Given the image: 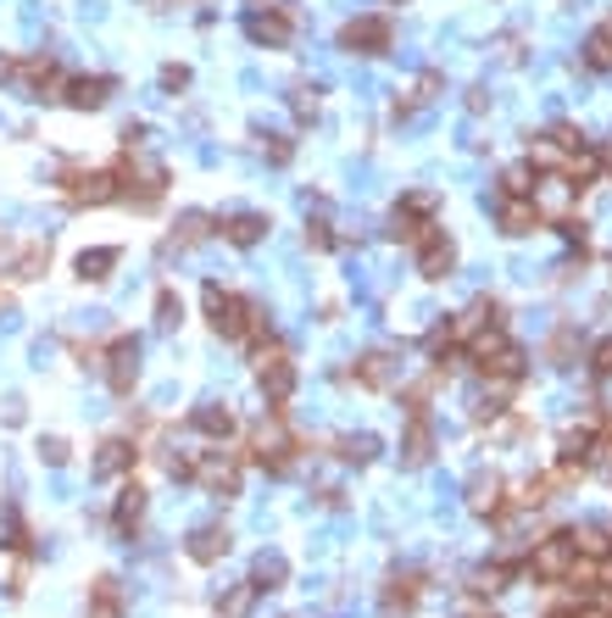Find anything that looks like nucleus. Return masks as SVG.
<instances>
[{
	"instance_id": "obj_21",
	"label": "nucleus",
	"mask_w": 612,
	"mask_h": 618,
	"mask_svg": "<svg viewBox=\"0 0 612 618\" xmlns=\"http://www.w3.org/2000/svg\"><path fill=\"white\" fill-rule=\"evenodd\" d=\"M118 96V79H107V73H90V79H68V107L73 112H101L107 101Z\"/></svg>"
},
{
	"instance_id": "obj_51",
	"label": "nucleus",
	"mask_w": 612,
	"mask_h": 618,
	"mask_svg": "<svg viewBox=\"0 0 612 618\" xmlns=\"http://www.w3.org/2000/svg\"><path fill=\"white\" fill-rule=\"evenodd\" d=\"M551 618H562V612H551Z\"/></svg>"
},
{
	"instance_id": "obj_24",
	"label": "nucleus",
	"mask_w": 612,
	"mask_h": 618,
	"mask_svg": "<svg viewBox=\"0 0 612 618\" xmlns=\"http://www.w3.org/2000/svg\"><path fill=\"white\" fill-rule=\"evenodd\" d=\"M268 218L262 212H229V218H218V235L234 246V251H251V246H262L268 240Z\"/></svg>"
},
{
	"instance_id": "obj_17",
	"label": "nucleus",
	"mask_w": 612,
	"mask_h": 618,
	"mask_svg": "<svg viewBox=\"0 0 612 618\" xmlns=\"http://www.w3.org/2000/svg\"><path fill=\"white\" fill-rule=\"evenodd\" d=\"M351 379H357L362 390H395V385H401V357H395V351H368V357H357Z\"/></svg>"
},
{
	"instance_id": "obj_26",
	"label": "nucleus",
	"mask_w": 612,
	"mask_h": 618,
	"mask_svg": "<svg viewBox=\"0 0 612 618\" xmlns=\"http://www.w3.org/2000/svg\"><path fill=\"white\" fill-rule=\"evenodd\" d=\"M506 507V479L501 474H473L468 479V512L473 518H501Z\"/></svg>"
},
{
	"instance_id": "obj_8",
	"label": "nucleus",
	"mask_w": 612,
	"mask_h": 618,
	"mask_svg": "<svg viewBox=\"0 0 612 618\" xmlns=\"http://www.w3.org/2000/svg\"><path fill=\"white\" fill-rule=\"evenodd\" d=\"M245 40L262 51H284L295 40V0H284V7H257L245 18Z\"/></svg>"
},
{
	"instance_id": "obj_5",
	"label": "nucleus",
	"mask_w": 612,
	"mask_h": 618,
	"mask_svg": "<svg viewBox=\"0 0 612 618\" xmlns=\"http://www.w3.org/2000/svg\"><path fill=\"white\" fill-rule=\"evenodd\" d=\"M573 540H568V529H556V535H545V540H534L529 546V557H523V574L534 579V585H562L568 579V568H573Z\"/></svg>"
},
{
	"instance_id": "obj_29",
	"label": "nucleus",
	"mask_w": 612,
	"mask_h": 618,
	"mask_svg": "<svg viewBox=\"0 0 612 618\" xmlns=\"http://www.w3.org/2000/svg\"><path fill=\"white\" fill-rule=\"evenodd\" d=\"M562 179L584 196L595 179H601V151H590V146H579V151H568V162H562Z\"/></svg>"
},
{
	"instance_id": "obj_41",
	"label": "nucleus",
	"mask_w": 612,
	"mask_h": 618,
	"mask_svg": "<svg viewBox=\"0 0 612 618\" xmlns=\"http://www.w3.org/2000/svg\"><path fill=\"white\" fill-rule=\"evenodd\" d=\"M307 246H312V251H334V246H340V240H334V223H329L323 212H318V218L307 212Z\"/></svg>"
},
{
	"instance_id": "obj_39",
	"label": "nucleus",
	"mask_w": 612,
	"mask_h": 618,
	"mask_svg": "<svg viewBox=\"0 0 612 618\" xmlns=\"http://www.w3.org/2000/svg\"><path fill=\"white\" fill-rule=\"evenodd\" d=\"M290 107H295L301 123H312L318 107H323V84H295V90H290Z\"/></svg>"
},
{
	"instance_id": "obj_3",
	"label": "nucleus",
	"mask_w": 612,
	"mask_h": 618,
	"mask_svg": "<svg viewBox=\"0 0 612 618\" xmlns=\"http://www.w3.org/2000/svg\"><path fill=\"white\" fill-rule=\"evenodd\" d=\"M57 190H62L68 207H112V201H118L112 168H90V162H62Z\"/></svg>"
},
{
	"instance_id": "obj_34",
	"label": "nucleus",
	"mask_w": 612,
	"mask_h": 618,
	"mask_svg": "<svg viewBox=\"0 0 612 618\" xmlns=\"http://www.w3.org/2000/svg\"><path fill=\"white\" fill-rule=\"evenodd\" d=\"M506 574H512V562H479V568L468 574V590L495 596V590H506Z\"/></svg>"
},
{
	"instance_id": "obj_9",
	"label": "nucleus",
	"mask_w": 612,
	"mask_h": 618,
	"mask_svg": "<svg viewBox=\"0 0 612 618\" xmlns=\"http://www.w3.org/2000/svg\"><path fill=\"white\" fill-rule=\"evenodd\" d=\"M390 46H395V29L384 12H362L340 29V51H351V57H384Z\"/></svg>"
},
{
	"instance_id": "obj_2",
	"label": "nucleus",
	"mask_w": 612,
	"mask_h": 618,
	"mask_svg": "<svg viewBox=\"0 0 612 618\" xmlns=\"http://www.w3.org/2000/svg\"><path fill=\"white\" fill-rule=\"evenodd\" d=\"M245 451H251V462H257V468H268V474L279 479V474H290V468H295L301 440H295V429L284 423V412L273 407V412L251 429V446H245Z\"/></svg>"
},
{
	"instance_id": "obj_11",
	"label": "nucleus",
	"mask_w": 612,
	"mask_h": 618,
	"mask_svg": "<svg viewBox=\"0 0 612 618\" xmlns=\"http://www.w3.org/2000/svg\"><path fill=\"white\" fill-rule=\"evenodd\" d=\"M423 590H429V574H418V568L390 574V579H384V596H379V618H412L418 601H423Z\"/></svg>"
},
{
	"instance_id": "obj_15",
	"label": "nucleus",
	"mask_w": 612,
	"mask_h": 618,
	"mask_svg": "<svg viewBox=\"0 0 612 618\" xmlns=\"http://www.w3.org/2000/svg\"><path fill=\"white\" fill-rule=\"evenodd\" d=\"M7 273H12L18 285L46 279V273H51V240H18V246H7Z\"/></svg>"
},
{
	"instance_id": "obj_37",
	"label": "nucleus",
	"mask_w": 612,
	"mask_h": 618,
	"mask_svg": "<svg viewBox=\"0 0 612 618\" xmlns=\"http://www.w3.org/2000/svg\"><path fill=\"white\" fill-rule=\"evenodd\" d=\"M579 62H584V73H612V40L595 29V34L584 40V57H579Z\"/></svg>"
},
{
	"instance_id": "obj_44",
	"label": "nucleus",
	"mask_w": 612,
	"mask_h": 618,
	"mask_svg": "<svg viewBox=\"0 0 612 618\" xmlns=\"http://www.w3.org/2000/svg\"><path fill=\"white\" fill-rule=\"evenodd\" d=\"M290 157H295V146H290L284 134H268V162H273V168H284Z\"/></svg>"
},
{
	"instance_id": "obj_48",
	"label": "nucleus",
	"mask_w": 612,
	"mask_h": 618,
	"mask_svg": "<svg viewBox=\"0 0 612 618\" xmlns=\"http://www.w3.org/2000/svg\"><path fill=\"white\" fill-rule=\"evenodd\" d=\"M140 7H151V12H173L179 0H140Z\"/></svg>"
},
{
	"instance_id": "obj_18",
	"label": "nucleus",
	"mask_w": 612,
	"mask_h": 618,
	"mask_svg": "<svg viewBox=\"0 0 612 618\" xmlns=\"http://www.w3.org/2000/svg\"><path fill=\"white\" fill-rule=\"evenodd\" d=\"M190 429L207 435V440H234V435H240V412H234L229 401H201V407L190 412Z\"/></svg>"
},
{
	"instance_id": "obj_23",
	"label": "nucleus",
	"mask_w": 612,
	"mask_h": 618,
	"mask_svg": "<svg viewBox=\"0 0 612 618\" xmlns=\"http://www.w3.org/2000/svg\"><path fill=\"white\" fill-rule=\"evenodd\" d=\"M495 229L501 235H534L540 229V212H534V201L529 196H495Z\"/></svg>"
},
{
	"instance_id": "obj_31",
	"label": "nucleus",
	"mask_w": 612,
	"mask_h": 618,
	"mask_svg": "<svg viewBox=\"0 0 612 618\" xmlns=\"http://www.w3.org/2000/svg\"><path fill=\"white\" fill-rule=\"evenodd\" d=\"M568 540H573V551L579 557H612V529H601V524H579V529H568Z\"/></svg>"
},
{
	"instance_id": "obj_35",
	"label": "nucleus",
	"mask_w": 612,
	"mask_h": 618,
	"mask_svg": "<svg viewBox=\"0 0 612 618\" xmlns=\"http://www.w3.org/2000/svg\"><path fill=\"white\" fill-rule=\"evenodd\" d=\"M7 551L34 557V529H29V518H23L18 507H7Z\"/></svg>"
},
{
	"instance_id": "obj_38",
	"label": "nucleus",
	"mask_w": 612,
	"mask_h": 618,
	"mask_svg": "<svg viewBox=\"0 0 612 618\" xmlns=\"http://www.w3.org/2000/svg\"><path fill=\"white\" fill-rule=\"evenodd\" d=\"M179 323H184V301L173 285H162L157 290V329H179Z\"/></svg>"
},
{
	"instance_id": "obj_27",
	"label": "nucleus",
	"mask_w": 612,
	"mask_h": 618,
	"mask_svg": "<svg viewBox=\"0 0 612 618\" xmlns=\"http://www.w3.org/2000/svg\"><path fill=\"white\" fill-rule=\"evenodd\" d=\"M129 612V596L112 574H96L90 579V596H84V618H123Z\"/></svg>"
},
{
	"instance_id": "obj_22",
	"label": "nucleus",
	"mask_w": 612,
	"mask_h": 618,
	"mask_svg": "<svg viewBox=\"0 0 612 618\" xmlns=\"http://www.w3.org/2000/svg\"><path fill=\"white\" fill-rule=\"evenodd\" d=\"M440 90H445V79H440L434 68H429V73H418V79H412V84H407V90L395 96V107H390V118H395V123H407V118H418V112H423V107H429V101H434Z\"/></svg>"
},
{
	"instance_id": "obj_20",
	"label": "nucleus",
	"mask_w": 612,
	"mask_h": 618,
	"mask_svg": "<svg viewBox=\"0 0 612 618\" xmlns=\"http://www.w3.org/2000/svg\"><path fill=\"white\" fill-rule=\"evenodd\" d=\"M229 546H234L229 524H201V529L184 540V557H190V562H201V568H212V562H223V557H229Z\"/></svg>"
},
{
	"instance_id": "obj_13",
	"label": "nucleus",
	"mask_w": 612,
	"mask_h": 618,
	"mask_svg": "<svg viewBox=\"0 0 612 618\" xmlns=\"http://www.w3.org/2000/svg\"><path fill=\"white\" fill-rule=\"evenodd\" d=\"M412 251H418V279L440 285V279H451V273H457V246H451V235H445V229H429Z\"/></svg>"
},
{
	"instance_id": "obj_10",
	"label": "nucleus",
	"mask_w": 612,
	"mask_h": 618,
	"mask_svg": "<svg viewBox=\"0 0 612 618\" xmlns=\"http://www.w3.org/2000/svg\"><path fill=\"white\" fill-rule=\"evenodd\" d=\"M101 379L112 396H134V385H140V340L134 335H118L101 351Z\"/></svg>"
},
{
	"instance_id": "obj_33",
	"label": "nucleus",
	"mask_w": 612,
	"mask_h": 618,
	"mask_svg": "<svg viewBox=\"0 0 612 618\" xmlns=\"http://www.w3.org/2000/svg\"><path fill=\"white\" fill-rule=\"evenodd\" d=\"M334 457L351 462V468H368V462L379 457V435H340V440H334Z\"/></svg>"
},
{
	"instance_id": "obj_40",
	"label": "nucleus",
	"mask_w": 612,
	"mask_h": 618,
	"mask_svg": "<svg viewBox=\"0 0 612 618\" xmlns=\"http://www.w3.org/2000/svg\"><path fill=\"white\" fill-rule=\"evenodd\" d=\"M534 179H540V173H534L529 162H518V168L501 173V190H495V196H534Z\"/></svg>"
},
{
	"instance_id": "obj_36",
	"label": "nucleus",
	"mask_w": 612,
	"mask_h": 618,
	"mask_svg": "<svg viewBox=\"0 0 612 618\" xmlns=\"http://www.w3.org/2000/svg\"><path fill=\"white\" fill-rule=\"evenodd\" d=\"M257 596H262V590H257L251 579H245V585H234V590H229V596L218 601V618H251V607H257Z\"/></svg>"
},
{
	"instance_id": "obj_1",
	"label": "nucleus",
	"mask_w": 612,
	"mask_h": 618,
	"mask_svg": "<svg viewBox=\"0 0 612 618\" xmlns=\"http://www.w3.org/2000/svg\"><path fill=\"white\" fill-rule=\"evenodd\" d=\"M201 307H207V323H212V335H223V340L257 346L262 335H273V329H268V312H262L251 296H240V290L207 285V290H201Z\"/></svg>"
},
{
	"instance_id": "obj_43",
	"label": "nucleus",
	"mask_w": 612,
	"mask_h": 618,
	"mask_svg": "<svg viewBox=\"0 0 612 618\" xmlns=\"http://www.w3.org/2000/svg\"><path fill=\"white\" fill-rule=\"evenodd\" d=\"M162 90H168V96H184V90H190V68H184V62H168V68H162Z\"/></svg>"
},
{
	"instance_id": "obj_32",
	"label": "nucleus",
	"mask_w": 612,
	"mask_h": 618,
	"mask_svg": "<svg viewBox=\"0 0 612 618\" xmlns=\"http://www.w3.org/2000/svg\"><path fill=\"white\" fill-rule=\"evenodd\" d=\"M118 257H123L118 246H96V251H84V257H79V279H84V285H101V279H112Z\"/></svg>"
},
{
	"instance_id": "obj_12",
	"label": "nucleus",
	"mask_w": 612,
	"mask_h": 618,
	"mask_svg": "<svg viewBox=\"0 0 612 618\" xmlns=\"http://www.w3.org/2000/svg\"><path fill=\"white\" fill-rule=\"evenodd\" d=\"M534 212H540V223H568L573 218V201H579V190L562 179V173H545V179H534Z\"/></svg>"
},
{
	"instance_id": "obj_4",
	"label": "nucleus",
	"mask_w": 612,
	"mask_h": 618,
	"mask_svg": "<svg viewBox=\"0 0 612 618\" xmlns=\"http://www.w3.org/2000/svg\"><path fill=\"white\" fill-rule=\"evenodd\" d=\"M434 207H440L434 190H407V196L395 201V212H390V240H395V246H418L429 229H440V223H434Z\"/></svg>"
},
{
	"instance_id": "obj_16",
	"label": "nucleus",
	"mask_w": 612,
	"mask_h": 618,
	"mask_svg": "<svg viewBox=\"0 0 612 618\" xmlns=\"http://www.w3.org/2000/svg\"><path fill=\"white\" fill-rule=\"evenodd\" d=\"M134 462H140V446H134L129 435H107V440L96 446V457H90L96 479H123V474H134Z\"/></svg>"
},
{
	"instance_id": "obj_49",
	"label": "nucleus",
	"mask_w": 612,
	"mask_h": 618,
	"mask_svg": "<svg viewBox=\"0 0 612 618\" xmlns=\"http://www.w3.org/2000/svg\"><path fill=\"white\" fill-rule=\"evenodd\" d=\"M601 173H612V140L601 146Z\"/></svg>"
},
{
	"instance_id": "obj_7",
	"label": "nucleus",
	"mask_w": 612,
	"mask_h": 618,
	"mask_svg": "<svg viewBox=\"0 0 612 618\" xmlns=\"http://www.w3.org/2000/svg\"><path fill=\"white\" fill-rule=\"evenodd\" d=\"M240 468H245V457L240 451H201V462H195V485L207 490V496H218V501H234L240 496Z\"/></svg>"
},
{
	"instance_id": "obj_25",
	"label": "nucleus",
	"mask_w": 612,
	"mask_h": 618,
	"mask_svg": "<svg viewBox=\"0 0 612 618\" xmlns=\"http://www.w3.org/2000/svg\"><path fill=\"white\" fill-rule=\"evenodd\" d=\"M295 379H301V373H295V362H290V357H273V362H262V368H257V390L268 396V407H284V401L295 396Z\"/></svg>"
},
{
	"instance_id": "obj_30",
	"label": "nucleus",
	"mask_w": 612,
	"mask_h": 618,
	"mask_svg": "<svg viewBox=\"0 0 612 618\" xmlns=\"http://www.w3.org/2000/svg\"><path fill=\"white\" fill-rule=\"evenodd\" d=\"M284 579H290L284 551H257V562H251V585H257V590H284Z\"/></svg>"
},
{
	"instance_id": "obj_19",
	"label": "nucleus",
	"mask_w": 612,
	"mask_h": 618,
	"mask_svg": "<svg viewBox=\"0 0 612 618\" xmlns=\"http://www.w3.org/2000/svg\"><path fill=\"white\" fill-rule=\"evenodd\" d=\"M146 507H151V496H146V485H123L118 490V501H112V529L123 535V540H134L140 535V524H146Z\"/></svg>"
},
{
	"instance_id": "obj_28",
	"label": "nucleus",
	"mask_w": 612,
	"mask_h": 618,
	"mask_svg": "<svg viewBox=\"0 0 612 618\" xmlns=\"http://www.w3.org/2000/svg\"><path fill=\"white\" fill-rule=\"evenodd\" d=\"M218 235V218L212 212H184L179 223H173V235H168V251H190V246H201V240H212Z\"/></svg>"
},
{
	"instance_id": "obj_6",
	"label": "nucleus",
	"mask_w": 612,
	"mask_h": 618,
	"mask_svg": "<svg viewBox=\"0 0 612 618\" xmlns=\"http://www.w3.org/2000/svg\"><path fill=\"white\" fill-rule=\"evenodd\" d=\"M12 84H18L29 101H62V96H68V73H62L57 57H18Z\"/></svg>"
},
{
	"instance_id": "obj_47",
	"label": "nucleus",
	"mask_w": 612,
	"mask_h": 618,
	"mask_svg": "<svg viewBox=\"0 0 612 618\" xmlns=\"http://www.w3.org/2000/svg\"><path fill=\"white\" fill-rule=\"evenodd\" d=\"M12 73H18V57H7V51H0V84H12Z\"/></svg>"
},
{
	"instance_id": "obj_45",
	"label": "nucleus",
	"mask_w": 612,
	"mask_h": 618,
	"mask_svg": "<svg viewBox=\"0 0 612 618\" xmlns=\"http://www.w3.org/2000/svg\"><path fill=\"white\" fill-rule=\"evenodd\" d=\"M590 368H595L601 379H612V340H601V346L590 351Z\"/></svg>"
},
{
	"instance_id": "obj_46",
	"label": "nucleus",
	"mask_w": 612,
	"mask_h": 618,
	"mask_svg": "<svg viewBox=\"0 0 612 618\" xmlns=\"http://www.w3.org/2000/svg\"><path fill=\"white\" fill-rule=\"evenodd\" d=\"M501 62H523V40L518 34H501Z\"/></svg>"
},
{
	"instance_id": "obj_42",
	"label": "nucleus",
	"mask_w": 612,
	"mask_h": 618,
	"mask_svg": "<svg viewBox=\"0 0 612 618\" xmlns=\"http://www.w3.org/2000/svg\"><path fill=\"white\" fill-rule=\"evenodd\" d=\"M40 462H46V468H68V462H73V446H68L62 435H46V440H40Z\"/></svg>"
},
{
	"instance_id": "obj_14",
	"label": "nucleus",
	"mask_w": 612,
	"mask_h": 618,
	"mask_svg": "<svg viewBox=\"0 0 612 618\" xmlns=\"http://www.w3.org/2000/svg\"><path fill=\"white\" fill-rule=\"evenodd\" d=\"M434 446H440V435H434L429 412H407V429H401V468H429V462H434Z\"/></svg>"
},
{
	"instance_id": "obj_50",
	"label": "nucleus",
	"mask_w": 612,
	"mask_h": 618,
	"mask_svg": "<svg viewBox=\"0 0 612 618\" xmlns=\"http://www.w3.org/2000/svg\"><path fill=\"white\" fill-rule=\"evenodd\" d=\"M601 34H606V40H612V18H606V23H601Z\"/></svg>"
}]
</instances>
